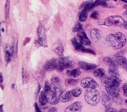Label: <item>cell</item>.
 Segmentation results:
<instances>
[{"label": "cell", "mask_w": 127, "mask_h": 112, "mask_svg": "<svg viewBox=\"0 0 127 112\" xmlns=\"http://www.w3.org/2000/svg\"><path fill=\"white\" fill-rule=\"evenodd\" d=\"M82 29H83V27L82 24L79 22V21H77L74 26L73 27L72 29V31L73 32H79L80 31H81Z\"/></svg>", "instance_id": "28"}, {"label": "cell", "mask_w": 127, "mask_h": 112, "mask_svg": "<svg viewBox=\"0 0 127 112\" xmlns=\"http://www.w3.org/2000/svg\"><path fill=\"white\" fill-rule=\"evenodd\" d=\"M114 60L117 62L118 66L121 67L127 70V59L125 57L116 54L114 56Z\"/></svg>", "instance_id": "11"}, {"label": "cell", "mask_w": 127, "mask_h": 112, "mask_svg": "<svg viewBox=\"0 0 127 112\" xmlns=\"http://www.w3.org/2000/svg\"><path fill=\"white\" fill-rule=\"evenodd\" d=\"M101 82L102 85L105 88L110 86L119 87L121 83V80L118 77L104 76L101 78Z\"/></svg>", "instance_id": "4"}, {"label": "cell", "mask_w": 127, "mask_h": 112, "mask_svg": "<svg viewBox=\"0 0 127 112\" xmlns=\"http://www.w3.org/2000/svg\"><path fill=\"white\" fill-rule=\"evenodd\" d=\"M124 95L125 97H127V83H125L123 87Z\"/></svg>", "instance_id": "39"}, {"label": "cell", "mask_w": 127, "mask_h": 112, "mask_svg": "<svg viewBox=\"0 0 127 112\" xmlns=\"http://www.w3.org/2000/svg\"><path fill=\"white\" fill-rule=\"evenodd\" d=\"M123 1H124V2H127V0H123Z\"/></svg>", "instance_id": "50"}, {"label": "cell", "mask_w": 127, "mask_h": 112, "mask_svg": "<svg viewBox=\"0 0 127 112\" xmlns=\"http://www.w3.org/2000/svg\"><path fill=\"white\" fill-rule=\"evenodd\" d=\"M81 85L87 90L97 89L98 85L96 81L92 77H86L81 80Z\"/></svg>", "instance_id": "7"}, {"label": "cell", "mask_w": 127, "mask_h": 112, "mask_svg": "<svg viewBox=\"0 0 127 112\" xmlns=\"http://www.w3.org/2000/svg\"><path fill=\"white\" fill-rule=\"evenodd\" d=\"M71 91L72 96L75 97H78L80 96L82 93L81 89L79 87L75 88L73 89H72Z\"/></svg>", "instance_id": "29"}, {"label": "cell", "mask_w": 127, "mask_h": 112, "mask_svg": "<svg viewBox=\"0 0 127 112\" xmlns=\"http://www.w3.org/2000/svg\"><path fill=\"white\" fill-rule=\"evenodd\" d=\"M98 5H100L105 7H108V5L106 1L105 0H96Z\"/></svg>", "instance_id": "34"}, {"label": "cell", "mask_w": 127, "mask_h": 112, "mask_svg": "<svg viewBox=\"0 0 127 112\" xmlns=\"http://www.w3.org/2000/svg\"><path fill=\"white\" fill-rule=\"evenodd\" d=\"M88 17V11L85 10H81L78 14L79 20L81 22H85Z\"/></svg>", "instance_id": "25"}, {"label": "cell", "mask_w": 127, "mask_h": 112, "mask_svg": "<svg viewBox=\"0 0 127 112\" xmlns=\"http://www.w3.org/2000/svg\"><path fill=\"white\" fill-rule=\"evenodd\" d=\"M82 52H86V53H90V54H92L93 55H96V52L93 50L92 49H89V48H84L82 51Z\"/></svg>", "instance_id": "36"}, {"label": "cell", "mask_w": 127, "mask_h": 112, "mask_svg": "<svg viewBox=\"0 0 127 112\" xmlns=\"http://www.w3.org/2000/svg\"><path fill=\"white\" fill-rule=\"evenodd\" d=\"M72 96L71 91H63L59 96V101L62 103L67 102L71 99Z\"/></svg>", "instance_id": "13"}, {"label": "cell", "mask_w": 127, "mask_h": 112, "mask_svg": "<svg viewBox=\"0 0 127 112\" xmlns=\"http://www.w3.org/2000/svg\"><path fill=\"white\" fill-rule=\"evenodd\" d=\"M48 102L51 105H56L59 102V97H58L57 93L52 91L51 90L45 92Z\"/></svg>", "instance_id": "8"}, {"label": "cell", "mask_w": 127, "mask_h": 112, "mask_svg": "<svg viewBox=\"0 0 127 112\" xmlns=\"http://www.w3.org/2000/svg\"><path fill=\"white\" fill-rule=\"evenodd\" d=\"M48 112H57V110L56 108L52 107V108L50 109V110H49Z\"/></svg>", "instance_id": "42"}, {"label": "cell", "mask_w": 127, "mask_h": 112, "mask_svg": "<svg viewBox=\"0 0 127 112\" xmlns=\"http://www.w3.org/2000/svg\"><path fill=\"white\" fill-rule=\"evenodd\" d=\"M55 52L59 56H61L63 55V52H64V47L62 45H58L57 46L55 50H54Z\"/></svg>", "instance_id": "31"}, {"label": "cell", "mask_w": 127, "mask_h": 112, "mask_svg": "<svg viewBox=\"0 0 127 112\" xmlns=\"http://www.w3.org/2000/svg\"><path fill=\"white\" fill-rule=\"evenodd\" d=\"M119 112H127V110L125 109H122L119 111Z\"/></svg>", "instance_id": "44"}, {"label": "cell", "mask_w": 127, "mask_h": 112, "mask_svg": "<svg viewBox=\"0 0 127 112\" xmlns=\"http://www.w3.org/2000/svg\"><path fill=\"white\" fill-rule=\"evenodd\" d=\"M30 40V39L29 37H26V38L25 39V40H24V43H23V45H25L27 43H28Z\"/></svg>", "instance_id": "41"}, {"label": "cell", "mask_w": 127, "mask_h": 112, "mask_svg": "<svg viewBox=\"0 0 127 112\" xmlns=\"http://www.w3.org/2000/svg\"><path fill=\"white\" fill-rule=\"evenodd\" d=\"M103 63L110 69H118V65L116 61L112 58L109 57H104L102 59Z\"/></svg>", "instance_id": "12"}, {"label": "cell", "mask_w": 127, "mask_h": 112, "mask_svg": "<svg viewBox=\"0 0 127 112\" xmlns=\"http://www.w3.org/2000/svg\"><path fill=\"white\" fill-rule=\"evenodd\" d=\"M102 103L104 106L106 107H111L113 103V98L107 93L103 92L101 95Z\"/></svg>", "instance_id": "9"}, {"label": "cell", "mask_w": 127, "mask_h": 112, "mask_svg": "<svg viewBox=\"0 0 127 112\" xmlns=\"http://www.w3.org/2000/svg\"><path fill=\"white\" fill-rule=\"evenodd\" d=\"M51 90L57 93L61 89V86L60 83V80L58 78L54 77L52 82L50 84Z\"/></svg>", "instance_id": "18"}, {"label": "cell", "mask_w": 127, "mask_h": 112, "mask_svg": "<svg viewBox=\"0 0 127 112\" xmlns=\"http://www.w3.org/2000/svg\"><path fill=\"white\" fill-rule=\"evenodd\" d=\"M35 110H36V112H42L40 110V108H39L37 104L36 103H35Z\"/></svg>", "instance_id": "40"}, {"label": "cell", "mask_w": 127, "mask_h": 112, "mask_svg": "<svg viewBox=\"0 0 127 112\" xmlns=\"http://www.w3.org/2000/svg\"><path fill=\"white\" fill-rule=\"evenodd\" d=\"M0 112H3V105H1L0 106Z\"/></svg>", "instance_id": "45"}, {"label": "cell", "mask_w": 127, "mask_h": 112, "mask_svg": "<svg viewBox=\"0 0 127 112\" xmlns=\"http://www.w3.org/2000/svg\"><path fill=\"white\" fill-rule=\"evenodd\" d=\"M11 56H12V54L10 52L9 50L6 49L5 50V58L6 62L7 63H8L10 62Z\"/></svg>", "instance_id": "33"}, {"label": "cell", "mask_w": 127, "mask_h": 112, "mask_svg": "<svg viewBox=\"0 0 127 112\" xmlns=\"http://www.w3.org/2000/svg\"><path fill=\"white\" fill-rule=\"evenodd\" d=\"M58 65V59L53 58L48 61L45 65L44 68L48 70H53L57 69Z\"/></svg>", "instance_id": "17"}, {"label": "cell", "mask_w": 127, "mask_h": 112, "mask_svg": "<svg viewBox=\"0 0 127 112\" xmlns=\"http://www.w3.org/2000/svg\"><path fill=\"white\" fill-rule=\"evenodd\" d=\"M126 103H127V99L126 100Z\"/></svg>", "instance_id": "52"}, {"label": "cell", "mask_w": 127, "mask_h": 112, "mask_svg": "<svg viewBox=\"0 0 127 112\" xmlns=\"http://www.w3.org/2000/svg\"><path fill=\"white\" fill-rule=\"evenodd\" d=\"M93 75L97 78H102L105 76V72L103 68H98L93 71Z\"/></svg>", "instance_id": "23"}, {"label": "cell", "mask_w": 127, "mask_h": 112, "mask_svg": "<svg viewBox=\"0 0 127 112\" xmlns=\"http://www.w3.org/2000/svg\"><path fill=\"white\" fill-rule=\"evenodd\" d=\"M107 93L112 96L113 98L119 96L120 95V89L119 87L110 86L106 88Z\"/></svg>", "instance_id": "16"}, {"label": "cell", "mask_w": 127, "mask_h": 112, "mask_svg": "<svg viewBox=\"0 0 127 112\" xmlns=\"http://www.w3.org/2000/svg\"><path fill=\"white\" fill-rule=\"evenodd\" d=\"M77 36L79 38L80 42L83 45H89L91 44V41L86 36L83 29H82L77 33Z\"/></svg>", "instance_id": "15"}, {"label": "cell", "mask_w": 127, "mask_h": 112, "mask_svg": "<svg viewBox=\"0 0 127 112\" xmlns=\"http://www.w3.org/2000/svg\"><path fill=\"white\" fill-rule=\"evenodd\" d=\"M39 101L40 104L42 106L46 105L48 103V100L47 99L46 93L44 91H41L39 95Z\"/></svg>", "instance_id": "24"}, {"label": "cell", "mask_w": 127, "mask_h": 112, "mask_svg": "<svg viewBox=\"0 0 127 112\" xmlns=\"http://www.w3.org/2000/svg\"><path fill=\"white\" fill-rule=\"evenodd\" d=\"M82 105L80 102H76L69 105L64 110V112H81Z\"/></svg>", "instance_id": "10"}, {"label": "cell", "mask_w": 127, "mask_h": 112, "mask_svg": "<svg viewBox=\"0 0 127 112\" xmlns=\"http://www.w3.org/2000/svg\"><path fill=\"white\" fill-rule=\"evenodd\" d=\"M22 77L23 84L26 83L28 81V79L29 78V75L28 73L26 71H25L23 68H22Z\"/></svg>", "instance_id": "27"}, {"label": "cell", "mask_w": 127, "mask_h": 112, "mask_svg": "<svg viewBox=\"0 0 127 112\" xmlns=\"http://www.w3.org/2000/svg\"><path fill=\"white\" fill-rule=\"evenodd\" d=\"M2 32H4V31H3V28H2Z\"/></svg>", "instance_id": "51"}, {"label": "cell", "mask_w": 127, "mask_h": 112, "mask_svg": "<svg viewBox=\"0 0 127 112\" xmlns=\"http://www.w3.org/2000/svg\"><path fill=\"white\" fill-rule=\"evenodd\" d=\"M77 83V80L72 79V78H68L65 80V85L67 87H72L76 85Z\"/></svg>", "instance_id": "26"}, {"label": "cell", "mask_w": 127, "mask_h": 112, "mask_svg": "<svg viewBox=\"0 0 127 112\" xmlns=\"http://www.w3.org/2000/svg\"><path fill=\"white\" fill-rule=\"evenodd\" d=\"M98 5L96 0H88L83 2L80 5V8L81 10L88 11L94 7Z\"/></svg>", "instance_id": "14"}, {"label": "cell", "mask_w": 127, "mask_h": 112, "mask_svg": "<svg viewBox=\"0 0 127 112\" xmlns=\"http://www.w3.org/2000/svg\"><path fill=\"white\" fill-rule=\"evenodd\" d=\"M84 98L86 102L91 106L97 105L100 99V95L97 89L86 90L85 92Z\"/></svg>", "instance_id": "2"}, {"label": "cell", "mask_w": 127, "mask_h": 112, "mask_svg": "<svg viewBox=\"0 0 127 112\" xmlns=\"http://www.w3.org/2000/svg\"><path fill=\"white\" fill-rule=\"evenodd\" d=\"M105 112H118L115 109L111 107H106L105 108Z\"/></svg>", "instance_id": "37"}, {"label": "cell", "mask_w": 127, "mask_h": 112, "mask_svg": "<svg viewBox=\"0 0 127 112\" xmlns=\"http://www.w3.org/2000/svg\"><path fill=\"white\" fill-rule=\"evenodd\" d=\"M81 72L80 70L78 68H75L71 70H68L66 71L67 75L71 77H77L80 75Z\"/></svg>", "instance_id": "21"}, {"label": "cell", "mask_w": 127, "mask_h": 112, "mask_svg": "<svg viewBox=\"0 0 127 112\" xmlns=\"http://www.w3.org/2000/svg\"><path fill=\"white\" fill-rule=\"evenodd\" d=\"M72 64L73 62L69 57H61L58 59L57 70L60 72H62L64 69L71 67Z\"/></svg>", "instance_id": "6"}, {"label": "cell", "mask_w": 127, "mask_h": 112, "mask_svg": "<svg viewBox=\"0 0 127 112\" xmlns=\"http://www.w3.org/2000/svg\"><path fill=\"white\" fill-rule=\"evenodd\" d=\"M125 27V28L127 30V23H126V24L125 25V27Z\"/></svg>", "instance_id": "48"}, {"label": "cell", "mask_w": 127, "mask_h": 112, "mask_svg": "<svg viewBox=\"0 0 127 112\" xmlns=\"http://www.w3.org/2000/svg\"><path fill=\"white\" fill-rule=\"evenodd\" d=\"M106 41L109 46L115 49L123 48L127 42L126 37L120 32L108 35L106 37Z\"/></svg>", "instance_id": "1"}, {"label": "cell", "mask_w": 127, "mask_h": 112, "mask_svg": "<svg viewBox=\"0 0 127 112\" xmlns=\"http://www.w3.org/2000/svg\"><path fill=\"white\" fill-rule=\"evenodd\" d=\"M108 71L109 74L111 75V76H114L116 77H118L119 76V74L118 73L117 69L108 68Z\"/></svg>", "instance_id": "32"}, {"label": "cell", "mask_w": 127, "mask_h": 112, "mask_svg": "<svg viewBox=\"0 0 127 112\" xmlns=\"http://www.w3.org/2000/svg\"><path fill=\"white\" fill-rule=\"evenodd\" d=\"M90 36L92 40L94 41L98 40L101 37V32L97 28H93L91 30Z\"/></svg>", "instance_id": "20"}, {"label": "cell", "mask_w": 127, "mask_h": 112, "mask_svg": "<svg viewBox=\"0 0 127 112\" xmlns=\"http://www.w3.org/2000/svg\"><path fill=\"white\" fill-rule=\"evenodd\" d=\"M124 14H125L124 15H126V16L127 17V10H126L125 12H124Z\"/></svg>", "instance_id": "46"}, {"label": "cell", "mask_w": 127, "mask_h": 112, "mask_svg": "<svg viewBox=\"0 0 127 112\" xmlns=\"http://www.w3.org/2000/svg\"><path fill=\"white\" fill-rule=\"evenodd\" d=\"M14 84H13L12 85V86H11V87H12V88H14Z\"/></svg>", "instance_id": "49"}, {"label": "cell", "mask_w": 127, "mask_h": 112, "mask_svg": "<svg viewBox=\"0 0 127 112\" xmlns=\"http://www.w3.org/2000/svg\"><path fill=\"white\" fill-rule=\"evenodd\" d=\"M37 35H38V39L36 40V42L39 45L47 47V40L46 36V29L44 27L40 24L37 29Z\"/></svg>", "instance_id": "5"}, {"label": "cell", "mask_w": 127, "mask_h": 112, "mask_svg": "<svg viewBox=\"0 0 127 112\" xmlns=\"http://www.w3.org/2000/svg\"><path fill=\"white\" fill-rule=\"evenodd\" d=\"M127 22L121 16L112 15L107 17L103 22V25L107 27H125Z\"/></svg>", "instance_id": "3"}, {"label": "cell", "mask_w": 127, "mask_h": 112, "mask_svg": "<svg viewBox=\"0 0 127 112\" xmlns=\"http://www.w3.org/2000/svg\"><path fill=\"white\" fill-rule=\"evenodd\" d=\"M90 17L93 19H98L99 14L97 11H93L90 15Z\"/></svg>", "instance_id": "38"}, {"label": "cell", "mask_w": 127, "mask_h": 112, "mask_svg": "<svg viewBox=\"0 0 127 112\" xmlns=\"http://www.w3.org/2000/svg\"><path fill=\"white\" fill-rule=\"evenodd\" d=\"M71 42L72 43V45L74 46L75 49L77 51H81L82 50L85 48L83 44H82L80 42H78L76 38L75 37H73L71 39Z\"/></svg>", "instance_id": "22"}, {"label": "cell", "mask_w": 127, "mask_h": 112, "mask_svg": "<svg viewBox=\"0 0 127 112\" xmlns=\"http://www.w3.org/2000/svg\"><path fill=\"white\" fill-rule=\"evenodd\" d=\"M79 65L81 69L85 71L93 70L97 67V65L94 64L87 63L84 61H80L79 62Z\"/></svg>", "instance_id": "19"}, {"label": "cell", "mask_w": 127, "mask_h": 112, "mask_svg": "<svg viewBox=\"0 0 127 112\" xmlns=\"http://www.w3.org/2000/svg\"><path fill=\"white\" fill-rule=\"evenodd\" d=\"M0 82H2L3 81V77H2V75L1 73L0 74Z\"/></svg>", "instance_id": "43"}, {"label": "cell", "mask_w": 127, "mask_h": 112, "mask_svg": "<svg viewBox=\"0 0 127 112\" xmlns=\"http://www.w3.org/2000/svg\"><path fill=\"white\" fill-rule=\"evenodd\" d=\"M124 8L127 10V5H124Z\"/></svg>", "instance_id": "47"}, {"label": "cell", "mask_w": 127, "mask_h": 112, "mask_svg": "<svg viewBox=\"0 0 127 112\" xmlns=\"http://www.w3.org/2000/svg\"><path fill=\"white\" fill-rule=\"evenodd\" d=\"M50 89H51L50 84H49V83L47 81H45L44 87V91L45 92H46L50 91Z\"/></svg>", "instance_id": "35"}, {"label": "cell", "mask_w": 127, "mask_h": 112, "mask_svg": "<svg viewBox=\"0 0 127 112\" xmlns=\"http://www.w3.org/2000/svg\"><path fill=\"white\" fill-rule=\"evenodd\" d=\"M9 9H10V1L9 0H6L4 7V12H5V19H7L9 16Z\"/></svg>", "instance_id": "30"}]
</instances>
